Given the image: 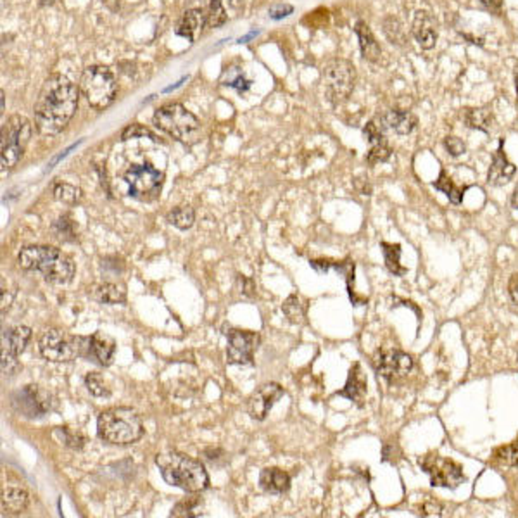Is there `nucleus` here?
Instances as JSON below:
<instances>
[{"instance_id":"f257e3e1","label":"nucleus","mask_w":518,"mask_h":518,"mask_svg":"<svg viewBox=\"0 0 518 518\" xmlns=\"http://www.w3.org/2000/svg\"><path fill=\"white\" fill-rule=\"evenodd\" d=\"M80 90L62 75H52L42 85L35 102V125L42 135H57L75 116Z\"/></svg>"},{"instance_id":"f03ea898","label":"nucleus","mask_w":518,"mask_h":518,"mask_svg":"<svg viewBox=\"0 0 518 518\" xmlns=\"http://www.w3.org/2000/svg\"><path fill=\"white\" fill-rule=\"evenodd\" d=\"M155 465L162 479L185 492H202L209 487V477L204 465L183 453L169 451L155 456Z\"/></svg>"},{"instance_id":"7ed1b4c3","label":"nucleus","mask_w":518,"mask_h":518,"mask_svg":"<svg viewBox=\"0 0 518 518\" xmlns=\"http://www.w3.org/2000/svg\"><path fill=\"white\" fill-rule=\"evenodd\" d=\"M20 266L28 272H38L47 282L64 285L75 275V262L55 247L29 246L18 256Z\"/></svg>"},{"instance_id":"20e7f679","label":"nucleus","mask_w":518,"mask_h":518,"mask_svg":"<svg viewBox=\"0 0 518 518\" xmlns=\"http://www.w3.org/2000/svg\"><path fill=\"white\" fill-rule=\"evenodd\" d=\"M97 434L109 444L128 446L142 439V418L132 408H111L99 416Z\"/></svg>"},{"instance_id":"39448f33","label":"nucleus","mask_w":518,"mask_h":518,"mask_svg":"<svg viewBox=\"0 0 518 518\" xmlns=\"http://www.w3.org/2000/svg\"><path fill=\"white\" fill-rule=\"evenodd\" d=\"M154 125L181 144L192 146L201 136V123L181 104H166L154 113Z\"/></svg>"},{"instance_id":"423d86ee","label":"nucleus","mask_w":518,"mask_h":518,"mask_svg":"<svg viewBox=\"0 0 518 518\" xmlns=\"http://www.w3.org/2000/svg\"><path fill=\"white\" fill-rule=\"evenodd\" d=\"M40 354L52 363H68L76 358H88L90 337L71 335L59 328H52L42 335L38 342Z\"/></svg>"},{"instance_id":"0eeeda50","label":"nucleus","mask_w":518,"mask_h":518,"mask_svg":"<svg viewBox=\"0 0 518 518\" xmlns=\"http://www.w3.org/2000/svg\"><path fill=\"white\" fill-rule=\"evenodd\" d=\"M80 90L94 109H106L116 99V78L106 66H90L81 75Z\"/></svg>"},{"instance_id":"6e6552de","label":"nucleus","mask_w":518,"mask_h":518,"mask_svg":"<svg viewBox=\"0 0 518 518\" xmlns=\"http://www.w3.org/2000/svg\"><path fill=\"white\" fill-rule=\"evenodd\" d=\"M31 136V125L24 116L14 114L2 125V140H0V164L2 169L14 168L23 158L26 146Z\"/></svg>"},{"instance_id":"1a4fd4ad","label":"nucleus","mask_w":518,"mask_h":518,"mask_svg":"<svg viewBox=\"0 0 518 518\" xmlns=\"http://www.w3.org/2000/svg\"><path fill=\"white\" fill-rule=\"evenodd\" d=\"M356 83V68L346 59H332L323 68L325 94L332 102L339 104L349 99Z\"/></svg>"},{"instance_id":"9d476101","label":"nucleus","mask_w":518,"mask_h":518,"mask_svg":"<svg viewBox=\"0 0 518 518\" xmlns=\"http://www.w3.org/2000/svg\"><path fill=\"white\" fill-rule=\"evenodd\" d=\"M162 173L155 169L149 162L135 164L125 173V181L128 185V192L132 197L139 201H154L162 188Z\"/></svg>"},{"instance_id":"9b49d317","label":"nucleus","mask_w":518,"mask_h":518,"mask_svg":"<svg viewBox=\"0 0 518 518\" xmlns=\"http://www.w3.org/2000/svg\"><path fill=\"white\" fill-rule=\"evenodd\" d=\"M421 468L430 475L432 486L434 487H447V489H456L465 480L463 472L454 461L439 454H427L424 460H420Z\"/></svg>"},{"instance_id":"f8f14e48","label":"nucleus","mask_w":518,"mask_h":518,"mask_svg":"<svg viewBox=\"0 0 518 518\" xmlns=\"http://www.w3.org/2000/svg\"><path fill=\"white\" fill-rule=\"evenodd\" d=\"M52 401L49 392L42 391L38 386H26L13 396V406L26 418H38L50 412Z\"/></svg>"},{"instance_id":"ddd939ff","label":"nucleus","mask_w":518,"mask_h":518,"mask_svg":"<svg viewBox=\"0 0 518 518\" xmlns=\"http://www.w3.org/2000/svg\"><path fill=\"white\" fill-rule=\"evenodd\" d=\"M31 339V328L14 327L4 330L2 334V370L6 375H13L18 368V356L24 351L26 344Z\"/></svg>"},{"instance_id":"4468645a","label":"nucleus","mask_w":518,"mask_h":518,"mask_svg":"<svg viewBox=\"0 0 518 518\" xmlns=\"http://www.w3.org/2000/svg\"><path fill=\"white\" fill-rule=\"evenodd\" d=\"M227 335H228L227 347L228 363H230V365H253L254 351L258 349L259 344V335L256 332L232 328V330H228Z\"/></svg>"},{"instance_id":"2eb2a0df","label":"nucleus","mask_w":518,"mask_h":518,"mask_svg":"<svg viewBox=\"0 0 518 518\" xmlns=\"http://www.w3.org/2000/svg\"><path fill=\"white\" fill-rule=\"evenodd\" d=\"M375 366L379 375H382L388 382H394L408 375L410 370L413 368V360L402 351H382L377 356Z\"/></svg>"},{"instance_id":"dca6fc26","label":"nucleus","mask_w":518,"mask_h":518,"mask_svg":"<svg viewBox=\"0 0 518 518\" xmlns=\"http://www.w3.org/2000/svg\"><path fill=\"white\" fill-rule=\"evenodd\" d=\"M284 396V388L275 382L265 384L251 396L249 399V414L254 420L262 421L268 416L270 410L275 406V402L279 401Z\"/></svg>"},{"instance_id":"f3484780","label":"nucleus","mask_w":518,"mask_h":518,"mask_svg":"<svg viewBox=\"0 0 518 518\" xmlns=\"http://www.w3.org/2000/svg\"><path fill=\"white\" fill-rule=\"evenodd\" d=\"M412 33L421 49L425 50L434 49L435 42H438V23H435L434 18L430 16V13H427V10H418L416 16H414L413 20Z\"/></svg>"},{"instance_id":"a211bd4d","label":"nucleus","mask_w":518,"mask_h":518,"mask_svg":"<svg viewBox=\"0 0 518 518\" xmlns=\"http://www.w3.org/2000/svg\"><path fill=\"white\" fill-rule=\"evenodd\" d=\"M363 133H365V136L368 139L370 146H372L370 147V153L366 154V161H368L370 164L386 162L387 159L391 158V149H388L386 136H384V133H382V128H380L377 123H373V121H370V123L365 127V130H363Z\"/></svg>"},{"instance_id":"6ab92c4d","label":"nucleus","mask_w":518,"mask_h":518,"mask_svg":"<svg viewBox=\"0 0 518 518\" xmlns=\"http://www.w3.org/2000/svg\"><path fill=\"white\" fill-rule=\"evenodd\" d=\"M379 121L380 128L394 132L398 133V135H408V133H412L414 127H416V118H414L410 111L401 109L386 111L384 114H380Z\"/></svg>"},{"instance_id":"aec40b11","label":"nucleus","mask_w":518,"mask_h":518,"mask_svg":"<svg viewBox=\"0 0 518 518\" xmlns=\"http://www.w3.org/2000/svg\"><path fill=\"white\" fill-rule=\"evenodd\" d=\"M515 175V166L508 161L505 150H503V142H499L498 150H496L494 158H492V164L487 173V183L494 185V187H501V185L508 183Z\"/></svg>"},{"instance_id":"412c9836","label":"nucleus","mask_w":518,"mask_h":518,"mask_svg":"<svg viewBox=\"0 0 518 518\" xmlns=\"http://www.w3.org/2000/svg\"><path fill=\"white\" fill-rule=\"evenodd\" d=\"M207 23V16L202 9H188L181 16L178 26H176V35L183 36L188 42L194 43L201 35L202 28Z\"/></svg>"},{"instance_id":"4be33fe9","label":"nucleus","mask_w":518,"mask_h":518,"mask_svg":"<svg viewBox=\"0 0 518 518\" xmlns=\"http://www.w3.org/2000/svg\"><path fill=\"white\" fill-rule=\"evenodd\" d=\"M114 349H116L114 340L104 332H97V334L90 335V349H88L87 360L99 363L102 366H109L113 361Z\"/></svg>"},{"instance_id":"5701e85b","label":"nucleus","mask_w":518,"mask_h":518,"mask_svg":"<svg viewBox=\"0 0 518 518\" xmlns=\"http://www.w3.org/2000/svg\"><path fill=\"white\" fill-rule=\"evenodd\" d=\"M259 486L270 494H284L290 489V475L280 468H265L259 475Z\"/></svg>"},{"instance_id":"b1692460","label":"nucleus","mask_w":518,"mask_h":518,"mask_svg":"<svg viewBox=\"0 0 518 518\" xmlns=\"http://www.w3.org/2000/svg\"><path fill=\"white\" fill-rule=\"evenodd\" d=\"M354 31H356L358 40H360L363 57H365L366 61H370V62L379 61L380 54H382V49H380L379 42H377L375 36H373L370 26L366 23H363V21H358Z\"/></svg>"},{"instance_id":"393cba45","label":"nucleus","mask_w":518,"mask_h":518,"mask_svg":"<svg viewBox=\"0 0 518 518\" xmlns=\"http://www.w3.org/2000/svg\"><path fill=\"white\" fill-rule=\"evenodd\" d=\"M92 299L104 302V304H120L127 301V290L121 284H99L94 285L90 290Z\"/></svg>"},{"instance_id":"a878e982","label":"nucleus","mask_w":518,"mask_h":518,"mask_svg":"<svg viewBox=\"0 0 518 518\" xmlns=\"http://www.w3.org/2000/svg\"><path fill=\"white\" fill-rule=\"evenodd\" d=\"M365 392H366V379L363 377L360 365L356 363V365L351 368L349 379H347L346 387H344L342 391L337 392V394L344 396V398L351 399V401H361Z\"/></svg>"},{"instance_id":"bb28decb","label":"nucleus","mask_w":518,"mask_h":518,"mask_svg":"<svg viewBox=\"0 0 518 518\" xmlns=\"http://www.w3.org/2000/svg\"><path fill=\"white\" fill-rule=\"evenodd\" d=\"M28 492L16 487H9L2 492V510L9 515H20L28 508Z\"/></svg>"},{"instance_id":"cd10ccee","label":"nucleus","mask_w":518,"mask_h":518,"mask_svg":"<svg viewBox=\"0 0 518 518\" xmlns=\"http://www.w3.org/2000/svg\"><path fill=\"white\" fill-rule=\"evenodd\" d=\"M465 121L470 128L489 132L492 125V113L487 107H473L465 111Z\"/></svg>"},{"instance_id":"c85d7f7f","label":"nucleus","mask_w":518,"mask_h":518,"mask_svg":"<svg viewBox=\"0 0 518 518\" xmlns=\"http://www.w3.org/2000/svg\"><path fill=\"white\" fill-rule=\"evenodd\" d=\"M52 194H54L55 201L62 202V204H68V206L78 204V202L81 201V197H83V194H81V190L76 187V185L64 183V181L55 183L54 188H52Z\"/></svg>"},{"instance_id":"c756f323","label":"nucleus","mask_w":518,"mask_h":518,"mask_svg":"<svg viewBox=\"0 0 518 518\" xmlns=\"http://www.w3.org/2000/svg\"><path fill=\"white\" fill-rule=\"evenodd\" d=\"M382 26H384V33H386V36L388 40H391V43H394V46H406V42H408V33H406L405 26H402L401 21L398 20V18L394 16H387L386 20L382 21Z\"/></svg>"},{"instance_id":"7c9ffc66","label":"nucleus","mask_w":518,"mask_h":518,"mask_svg":"<svg viewBox=\"0 0 518 518\" xmlns=\"http://www.w3.org/2000/svg\"><path fill=\"white\" fill-rule=\"evenodd\" d=\"M166 220L173 227L180 228V230H187V228H190L194 225L195 213L190 206H178L166 214Z\"/></svg>"},{"instance_id":"2f4dec72","label":"nucleus","mask_w":518,"mask_h":518,"mask_svg":"<svg viewBox=\"0 0 518 518\" xmlns=\"http://www.w3.org/2000/svg\"><path fill=\"white\" fill-rule=\"evenodd\" d=\"M384 247V258H386V266L391 273H394L396 276H402L408 273V268L401 266L399 262V256H401V246L399 244H387L382 242Z\"/></svg>"},{"instance_id":"473e14b6","label":"nucleus","mask_w":518,"mask_h":518,"mask_svg":"<svg viewBox=\"0 0 518 518\" xmlns=\"http://www.w3.org/2000/svg\"><path fill=\"white\" fill-rule=\"evenodd\" d=\"M434 187L438 188V190L444 192V194L447 195V199H449V201L453 202V204H460L461 199H463L465 188H463V190H461L460 187H456V185L453 183V180H451L449 176L446 175V172H440L439 180L435 181Z\"/></svg>"},{"instance_id":"72a5a7b5","label":"nucleus","mask_w":518,"mask_h":518,"mask_svg":"<svg viewBox=\"0 0 518 518\" xmlns=\"http://www.w3.org/2000/svg\"><path fill=\"white\" fill-rule=\"evenodd\" d=\"M202 499L199 496H190V498L181 499L180 503H176L175 508L172 510V517H197V508L201 506Z\"/></svg>"},{"instance_id":"f704fd0d","label":"nucleus","mask_w":518,"mask_h":518,"mask_svg":"<svg viewBox=\"0 0 518 518\" xmlns=\"http://www.w3.org/2000/svg\"><path fill=\"white\" fill-rule=\"evenodd\" d=\"M85 386H87L88 392L95 398H107L111 394L109 387L106 386V380L102 379L101 373H88L85 377Z\"/></svg>"},{"instance_id":"c9c22d12","label":"nucleus","mask_w":518,"mask_h":518,"mask_svg":"<svg viewBox=\"0 0 518 518\" xmlns=\"http://www.w3.org/2000/svg\"><path fill=\"white\" fill-rule=\"evenodd\" d=\"M55 435H59V439H61V442L64 446L73 447V449H81L83 447L85 439L80 432L69 430L68 427H57L55 428Z\"/></svg>"},{"instance_id":"e433bc0d","label":"nucleus","mask_w":518,"mask_h":518,"mask_svg":"<svg viewBox=\"0 0 518 518\" xmlns=\"http://www.w3.org/2000/svg\"><path fill=\"white\" fill-rule=\"evenodd\" d=\"M225 21H227V14H225L221 0H211L209 13H207V26L209 28H218V26L225 24Z\"/></svg>"},{"instance_id":"4c0bfd02","label":"nucleus","mask_w":518,"mask_h":518,"mask_svg":"<svg viewBox=\"0 0 518 518\" xmlns=\"http://www.w3.org/2000/svg\"><path fill=\"white\" fill-rule=\"evenodd\" d=\"M496 458L508 466H518V439L496 451Z\"/></svg>"},{"instance_id":"58836bf2","label":"nucleus","mask_w":518,"mask_h":518,"mask_svg":"<svg viewBox=\"0 0 518 518\" xmlns=\"http://www.w3.org/2000/svg\"><path fill=\"white\" fill-rule=\"evenodd\" d=\"M227 75H228V78L223 81L227 87L237 88L239 92H246V90H249V88H251V81L246 80V78H244V73L239 71L237 68L228 69Z\"/></svg>"},{"instance_id":"ea45409f","label":"nucleus","mask_w":518,"mask_h":518,"mask_svg":"<svg viewBox=\"0 0 518 518\" xmlns=\"http://www.w3.org/2000/svg\"><path fill=\"white\" fill-rule=\"evenodd\" d=\"M282 309H284V313L287 314V318L292 321V323H299V321H301L302 306H301V302H299L298 295H290V298L285 301Z\"/></svg>"},{"instance_id":"a19ab883","label":"nucleus","mask_w":518,"mask_h":518,"mask_svg":"<svg viewBox=\"0 0 518 518\" xmlns=\"http://www.w3.org/2000/svg\"><path fill=\"white\" fill-rule=\"evenodd\" d=\"M52 230H54L55 237H57V239H61V240H69L68 235H75V230H73V223H71V220H69L68 216L59 218V220L54 223V227H52Z\"/></svg>"},{"instance_id":"79ce46f5","label":"nucleus","mask_w":518,"mask_h":518,"mask_svg":"<svg viewBox=\"0 0 518 518\" xmlns=\"http://www.w3.org/2000/svg\"><path fill=\"white\" fill-rule=\"evenodd\" d=\"M150 136L153 140H158V136L154 135L153 132H149L147 128L140 127V125H130V127H127L123 130V133H121V139L123 140H128V139H136V136Z\"/></svg>"},{"instance_id":"37998d69","label":"nucleus","mask_w":518,"mask_h":518,"mask_svg":"<svg viewBox=\"0 0 518 518\" xmlns=\"http://www.w3.org/2000/svg\"><path fill=\"white\" fill-rule=\"evenodd\" d=\"M444 147H446L447 153L454 155V158H458V155L465 153V144L461 142L458 136H446V139H444Z\"/></svg>"},{"instance_id":"c03bdc74","label":"nucleus","mask_w":518,"mask_h":518,"mask_svg":"<svg viewBox=\"0 0 518 518\" xmlns=\"http://www.w3.org/2000/svg\"><path fill=\"white\" fill-rule=\"evenodd\" d=\"M294 7L290 4H275V6L270 7L268 14L272 20H282V18H287L288 14H292Z\"/></svg>"},{"instance_id":"a18cd8bd","label":"nucleus","mask_w":518,"mask_h":518,"mask_svg":"<svg viewBox=\"0 0 518 518\" xmlns=\"http://www.w3.org/2000/svg\"><path fill=\"white\" fill-rule=\"evenodd\" d=\"M510 295H512L513 302L518 304V275H515L510 280Z\"/></svg>"},{"instance_id":"49530a36","label":"nucleus","mask_w":518,"mask_h":518,"mask_svg":"<svg viewBox=\"0 0 518 518\" xmlns=\"http://www.w3.org/2000/svg\"><path fill=\"white\" fill-rule=\"evenodd\" d=\"M421 512H424V515H439L440 513V506L439 505H424L421 506Z\"/></svg>"},{"instance_id":"de8ad7c7","label":"nucleus","mask_w":518,"mask_h":518,"mask_svg":"<svg viewBox=\"0 0 518 518\" xmlns=\"http://www.w3.org/2000/svg\"><path fill=\"white\" fill-rule=\"evenodd\" d=\"M480 2H482V4H484V6H486V7H489V9H494V10H498V9H499V7H501L503 0H480Z\"/></svg>"},{"instance_id":"09e8293b","label":"nucleus","mask_w":518,"mask_h":518,"mask_svg":"<svg viewBox=\"0 0 518 518\" xmlns=\"http://www.w3.org/2000/svg\"><path fill=\"white\" fill-rule=\"evenodd\" d=\"M4 111H6V94L0 92V113L4 114Z\"/></svg>"},{"instance_id":"8fccbe9b","label":"nucleus","mask_w":518,"mask_h":518,"mask_svg":"<svg viewBox=\"0 0 518 518\" xmlns=\"http://www.w3.org/2000/svg\"><path fill=\"white\" fill-rule=\"evenodd\" d=\"M512 206L515 207V209H518V185H517L515 192H513V195H512Z\"/></svg>"},{"instance_id":"3c124183","label":"nucleus","mask_w":518,"mask_h":518,"mask_svg":"<svg viewBox=\"0 0 518 518\" xmlns=\"http://www.w3.org/2000/svg\"><path fill=\"white\" fill-rule=\"evenodd\" d=\"M228 4L233 7V9H240L244 4V0H228Z\"/></svg>"},{"instance_id":"603ef678","label":"nucleus","mask_w":518,"mask_h":518,"mask_svg":"<svg viewBox=\"0 0 518 518\" xmlns=\"http://www.w3.org/2000/svg\"><path fill=\"white\" fill-rule=\"evenodd\" d=\"M254 35H256V31H251L249 33V35H247V36H244V38H240L239 40V43H244V42H247V40H249V38H253V36Z\"/></svg>"},{"instance_id":"864d4df0","label":"nucleus","mask_w":518,"mask_h":518,"mask_svg":"<svg viewBox=\"0 0 518 518\" xmlns=\"http://www.w3.org/2000/svg\"><path fill=\"white\" fill-rule=\"evenodd\" d=\"M515 81H517V95H518V71H517V75H515ZM517 104H518V97H517Z\"/></svg>"},{"instance_id":"5fc2aeb1","label":"nucleus","mask_w":518,"mask_h":518,"mask_svg":"<svg viewBox=\"0 0 518 518\" xmlns=\"http://www.w3.org/2000/svg\"><path fill=\"white\" fill-rule=\"evenodd\" d=\"M52 2H54V0H43V4H52Z\"/></svg>"}]
</instances>
